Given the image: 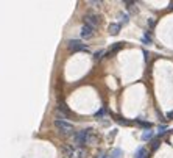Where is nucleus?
<instances>
[{
	"label": "nucleus",
	"instance_id": "obj_9",
	"mask_svg": "<svg viewBox=\"0 0 173 158\" xmlns=\"http://www.w3.org/2000/svg\"><path fill=\"white\" fill-rule=\"evenodd\" d=\"M134 158H148V152L145 147H139L137 152H136V155H134Z\"/></svg>",
	"mask_w": 173,
	"mask_h": 158
},
{
	"label": "nucleus",
	"instance_id": "obj_7",
	"mask_svg": "<svg viewBox=\"0 0 173 158\" xmlns=\"http://www.w3.org/2000/svg\"><path fill=\"white\" fill-rule=\"evenodd\" d=\"M122 47H123V42H117V44H114V46L111 47V50L108 52V55H106V57H114V53H117Z\"/></svg>",
	"mask_w": 173,
	"mask_h": 158
},
{
	"label": "nucleus",
	"instance_id": "obj_17",
	"mask_svg": "<svg viewBox=\"0 0 173 158\" xmlns=\"http://www.w3.org/2000/svg\"><path fill=\"white\" fill-rule=\"evenodd\" d=\"M158 146H159V139H154V141H153V150L158 149Z\"/></svg>",
	"mask_w": 173,
	"mask_h": 158
},
{
	"label": "nucleus",
	"instance_id": "obj_12",
	"mask_svg": "<svg viewBox=\"0 0 173 158\" xmlns=\"http://www.w3.org/2000/svg\"><path fill=\"white\" fill-rule=\"evenodd\" d=\"M137 124L140 125V127H144V128H147V130H150L153 125H151V122H145V121H137Z\"/></svg>",
	"mask_w": 173,
	"mask_h": 158
},
{
	"label": "nucleus",
	"instance_id": "obj_5",
	"mask_svg": "<svg viewBox=\"0 0 173 158\" xmlns=\"http://www.w3.org/2000/svg\"><path fill=\"white\" fill-rule=\"evenodd\" d=\"M95 33V28L90 25H83V28H81V38H84V39H89V38H92Z\"/></svg>",
	"mask_w": 173,
	"mask_h": 158
},
{
	"label": "nucleus",
	"instance_id": "obj_20",
	"mask_svg": "<svg viewBox=\"0 0 173 158\" xmlns=\"http://www.w3.org/2000/svg\"><path fill=\"white\" fill-rule=\"evenodd\" d=\"M116 133H117V130H114V132H112V133H109V139H112V138H114V136H116Z\"/></svg>",
	"mask_w": 173,
	"mask_h": 158
},
{
	"label": "nucleus",
	"instance_id": "obj_14",
	"mask_svg": "<svg viewBox=\"0 0 173 158\" xmlns=\"http://www.w3.org/2000/svg\"><path fill=\"white\" fill-rule=\"evenodd\" d=\"M105 113H106V110H105V108H101L100 111H97V113H95V117H97V119H101V117L105 116Z\"/></svg>",
	"mask_w": 173,
	"mask_h": 158
},
{
	"label": "nucleus",
	"instance_id": "obj_18",
	"mask_svg": "<svg viewBox=\"0 0 173 158\" xmlns=\"http://www.w3.org/2000/svg\"><path fill=\"white\" fill-rule=\"evenodd\" d=\"M89 5H92V7H100L101 2H100V0H98V2H95V0H94V2H89Z\"/></svg>",
	"mask_w": 173,
	"mask_h": 158
},
{
	"label": "nucleus",
	"instance_id": "obj_21",
	"mask_svg": "<svg viewBox=\"0 0 173 158\" xmlns=\"http://www.w3.org/2000/svg\"><path fill=\"white\" fill-rule=\"evenodd\" d=\"M167 116H169V119H173V113H169Z\"/></svg>",
	"mask_w": 173,
	"mask_h": 158
},
{
	"label": "nucleus",
	"instance_id": "obj_13",
	"mask_svg": "<svg viewBox=\"0 0 173 158\" xmlns=\"http://www.w3.org/2000/svg\"><path fill=\"white\" fill-rule=\"evenodd\" d=\"M142 41H144V44H151V36L148 35V31L144 35V38H142Z\"/></svg>",
	"mask_w": 173,
	"mask_h": 158
},
{
	"label": "nucleus",
	"instance_id": "obj_11",
	"mask_svg": "<svg viewBox=\"0 0 173 158\" xmlns=\"http://www.w3.org/2000/svg\"><path fill=\"white\" fill-rule=\"evenodd\" d=\"M109 158H122V150L120 149H114V150L111 152Z\"/></svg>",
	"mask_w": 173,
	"mask_h": 158
},
{
	"label": "nucleus",
	"instance_id": "obj_22",
	"mask_svg": "<svg viewBox=\"0 0 173 158\" xmlns=\"http://www.w3.org/2000/svg\"><path fill=\"white\" fill-rule=\"evenodd\" d=\"M170 9H173V3H170V7H169Z\"/></svg>",
	"mask_w": 173,
	"mask_h": 158
},
{
	"label": "nucleus",
	"instance_id": "obj_6",
	"mask_svg": "<svg viewBox=\"0 0 173 158\" xmlns=\"http://www.w3.org/2000/svg\"><path fill=\"white\" fill-rule=\"evenodd\" d=\"M62 154L67 158H75V150L72 146H62Z\"/></svg>",
	"mask_w": 173,
	"mask_h": 158
},
{
	"label": "nucleus",
	"instance_id": "obj_8",
	"mask_svg": "<svg viewBox=\"0 0 173 158\" xmlns=\"http://www.w3.org/2000/svg\"><path fill=\"white\" fill-rule=\"evenodd\" d=\"M120 24H111L109 25V35H112V36H117L118 33H120Z\"/></svg>",
	"mask_w": 173,
	"mask_h": 158
},
{
	"label": "nucleus",
	"instance_id": "obj_19",
	"mask_svg": "<svg viewBox=\"0 0 173 158\" xmlns=\"http://www.w3.org/2000/svg\"><path fill=\"white\" fill-rule=\"evenodd\" d=\"M117 122H120V124H125V125H128V124H129V121H125V119H120V117H117Z\"/></svg>",
	"mask_w": 173,
	"mask_h": 158
},
{
	"label": "nucleus",
	"instance_id": "obj_3",
	"mask_svg": "<svg viewBox=\"0 0 173 158\" xmlns=\"http://www.w3.org/2000/svg\"><path fill=\"white\" fill-rule=\"evenodd\" d=\"M67 47L70 52H84L88 50V46L84 44V42H81L80 39H70L67 42Z\"/></svg>",
	"mask_w": 173,
	"mask_h": 158
},
{
	"label": "nucleus",
	"instance_id": "obj_4",
	"mask_svg": "<svg viewBox=\"0 0 173 158\" xmlns=\"http://www.w3.org/2000/svg\"><path fill=\"white\" fill-rule=\"evenodd\" d=\"M84 24L86 25H90V27H95L97 25H100L101 24V19H100V16L98 14H92V13H89V14H86L84 16Z\"/></svg>",
	"mask_w": 173,
	"mask_h": 158
},
{
	"label": "nucleus",
	"instance_id": "obj_2",
	"mask_svg": "<svg viewBox=\"0 0 173 158\" xmlns=\"http://www.w3.org/2000/svg\"><path fill=\"white\" fill-rule=\"evenodd\" d=\"M90 130L92 128H86V130H80V132H77L73 135V143L77 146H84L86 143H88V136L90 133Z\"/></svg>",
	"mask_w": 173,
	"mask_h": 158
},
{
	"label": "nucleus",
	"instance_id": "obj_16",
	"mask_svg": "<svg viewBox=\"0 0 173 158\" xmlns=\"http://www.w3.org/2000/svg\"><path fill=\"white\" fill-rule=\"evenodd\" d=\"M120 17H122V20H123V24H128V20H129V19H128V16H126V14H120Z\"/></svg>",
	"mask_w": 173,
	"mask_h": 158
},
{
	"label": "nucleus",
	"instance_id": "obj_1",
	"mask_svg": "<svg viewBox=\"0 0 173 158\" xmlns=\"http://www.w3.org/2000/svg\"><path fill=\"white\" fill-rule=\"evenodd\" d=\"M55 127L59 133H62V135H75L73 132V125L67 122V121H55Z\"/></svg>",
	"mask_w": 173,
	"mask_h": 158
},
{
	"label": "nucleus",
	"instance_id": "obj_10",
	"mask_svg": "<svg viewBox=\"0 0 173 158\" xmlns=\"http://www.w3.org/2000/svg\"><path fill=\"white\" fill-rule=\"evenodd\" d=\"M153 138V130H145V132L142 133V139L144 141H148Z\"/></svg>",
	"mask_w": 173,
	"mask_h": 158
},
{
	"label": "nucleus",
	"instance_id": "obj_15",
	"mask_svg": "<svg viewBox=\"0 0 173 158\" xmlns=\"http://www.w3.org/2000/svg\"><path fill=\"white\" fill-rule=\"evenodd\" d=\"M103 53H105V50H98V52H95V53H94V59H100V58H103Z\"/></svg>",
	"mask_w": 173,
	"mask_h": 158
}]
</instances>
